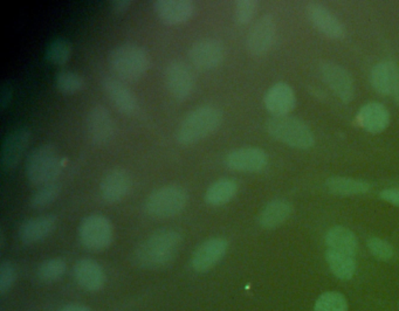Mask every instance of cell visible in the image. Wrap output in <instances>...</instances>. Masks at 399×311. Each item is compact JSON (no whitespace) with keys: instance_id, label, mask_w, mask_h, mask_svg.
<instances>
[{"instance_id":"6da1fadb","label":"cell","mask_w":399,"mask_h":311,"mask_svg":"<svg viewBox=\"0 0 399 311\" xmlns=\"http://www.w3.org/2000/svg\"><path fill=\"white\" fill-rule=\"evenodd\" d=\"M183 245V236L172 228H160L146 236L134 252L136 266L153 271L170 264Z\"/></svg>"},{"instance_id":"7a4b0ae2","label":"cell","mask_w":399,"mask_h":311,"mask_svg":"<svg viewBox=\"0 0 399 311\" xmlns=\"http://www.w3.org/2000/svg\"><path fill=\"white\" fill-rule=\"evenodd\" d=\"M223 112L216 105H202L193 109L181 121L176 132L177 142L181 145L200 143L220 128Z\"/></svg>"},{"instance_id":"3957f363","label":"cell","mask_w":399,"mask_h":311,"mask_svg":"<svg viewBox=\"0 0 399 311\" xmlns=\"http://www.w3.org/2000/svg\"><path fill=\"white\" fill-rule=\"evenodd\" d=\"M65 160L53 144H41L29 152L25 163V174L29 184L36 188L54 183L61 174Z\"/></svg>"},{"instance_id":"277c9868","label":"cell","mask_w":399,"mask_h":311,"mask_svg":"<svg viewBox=\"0 0 399 311\" xmlns=\"http://www.w3.org/2000/svg\"><path fill=\"white\" fill-rule=\"evenodd\" d=\"M108 62L110 68L119 77L136 81L148 73L151 66V58L141 46L123 44L110 51Z\"/></svg>"},{"instance_id":"5b68a950","label":"cell","mask_w":399,"mask_h":311,"mask_svg":"<svg viewBox=\"0 0 399 311\" xmlns=\"http://www.w3.org/2000/svg\"><path fill=\"white\" fill-rule=\"evenodd\" d=\"M189 203V195L179 185H165L150 195L144 204V211L155 219H170L181 214Z\"/></svg>"},{"instance_id":"8992f818","label":"cell","mask_w":399,"mask_h":311,"mask_svg":"<svg viewBox=\"0 0 399 311\" xmlns=\"http://www.w3.org/2000/svg\"><path fill=\"white\" fill-rule=\"evenodd\" d=\"M266 130L276 141L296 149H308L314 144V136L307 124L288 116L272 117L266 123Z\"/></svg>"},{"instance_id":"52a82bcc","label":"cell","mask_w":399,"mask_h":311,"mask_svg":"<svg viewBox=\"0 0 399 311\" xmlns=\"http://www.w3.org/2000/svg\"><path fill=\"white\" fill-rule=\"evenodd\" d=\"M79 240L82 247L91 252L107 250L114 240L113 224L102 214H91L81 221Z\"/></svg>"},{"instance_id":"ba28073f","label":"cell","mask_w":399,"mask_h":311,"mask_svg":"<svg viewBox=\"0 0 399 311\" xmlns=\"http://www.w3.org/2000/svg\"><path fill=\"white\" fill-rule=\"evenodd\" d=\"M165 84L169 93L178 101L189 100L196 87L193 69L181 60L171 61L165 68Z\"/></svg>"},{"instance_id":"9c48e42d","label":"cell","mask_w":399,"mask_h":311,"mask_svg":"<svg viewBox=\"0 0 399 311\" xmlns=\"http://www.w3.org/2000/svg\"><path fill=\"white\" fill-rule=\"evenodd\" d=\"M86 129L91 143L100 146L109 144L116 132L113 116L108 109L101 105H94L89 109L86 117Z\"/></svg>"},{"instance_id":"30bf717a","label":"cell","mask_w":399,"mask_h":311,"mask_svg":"<svg viewBox=\"0 0 399 311\" xmlns=\"http://www.w3.org/2000/svg\"><path fill=\"white\" fill-rule=\"evenodd\" d=\"M229 250V241L222 236L205 240L193 252L190 266L193 271L204 274L212 271L225 257Z\"/></svg>"},{"instance_id":"8fae6325","label":"cell","mask_w":399,"mask_h":311,"mask_svg":"<svg viewBox=\"0 0 399 311\" xmlns=\"http://www.w3.org/2000/svg\"><path fill=\"white\" fill-rule=\"evenodd\" d=\"M31 137V131L25 127L15 128L5 136L0 150V165L3 170L6 172L15 170L29 148Z\"/></svg>"},{"instance_id":"7c38bea8","label":"cell","mask_w":399,"mask_h":311,"mask_svg":"<svg viewBox=\"0 0 399 311\" xmlns=\"http://www.w3.org/2000/svg\"><path fill=\"white\" fill-rule=\"evenodd\" d=\"M225 56V46L216 39H200L193 43L189 50L190 61L200 70L218 68Z\"/></svg>"},{"instance_id":"4fadbf2b","label":"cell","mask_w":399,"mask_h":311,"mask_svg":"<svg viewBox=\"0 0 399 311\" xmlns=\"http://www.w3.org/2000/svg\"><path fill=\"white\" fill-rule=\"evenodd\" d=\"M226 167L238 172H260L269 164V157L262 149L239 148L229 151L224 160Z\"/></svg>"},{"instance_id":"5bb4252c","label":"cell","mask_w":399,"mask_h":311,"mask_svg":"<svg viewBox=\"0 0 399 311\" xmlns=\"http://www.w3.org/2000/svg\"><path fill=\"white\" fill-rule=\"evenodd\" d=\"M133 188L130 174L122 167H114L102 178L100 196L105 203L117 204L129 195Z\"/></svg>"},{"instance_id":"9a60e30c","label":"cell","mask_w":399,"mask_h":311,"mask_svg":"<svg viewBox=\"0 0 399 311\" xmlns=\"http://www.w3.org/2000/svg\"><path fill=\"white\" fill-rule=\"evenodd\" d=\"M323 81L343 102H350L355 95V86L350 74L341 66L323 62L319 67Z\"/></svg>"},{"instance_id":"2e32d148","label":"cell","mask_w":399,"mask_h":311,"mask_svg":"<svg viewBox=\"0 0 399 311\" xmlns=\"http://www.w3.org/2000/svg\"><path fill=\"white\" fill-rule=\"evenodd\" d=\"M153 10L164 24L177 26L193 18L196 6L191 0H156L153 1Z\"/></svg>"},{"instance_id":"e0dca14e","label":"cell","mask_w":399,"mask_h":311,"mask_svg":"<svg viewBox=\"0 0 399 311\" xmlns=\"http://www.w3.org/2000/svg\"><path fill=\"white\" fill-rule=\"evenodd\" d=\"M276 38V22L271 15H264L254 24L247 36V50L250 54L264 55L271 50Z\"/></svg>"},{"instance_id":"ac0fdd59","label":"cell","mask_w":399,"mask_h":311,"mask_svg":"<svg viewBox=\"0 0 399 311\" xmlns=\"http://www.w3.org/2000/svg\"><path fill=\"white\" fill-rule=\"evenodd\" d=\"M58 218L54 214H45L24 221L19 228V239L24 245H34L47 239L57 228Z\"/></svg>"},{"instance_id":"d6986e66","label":"cell","mask_w":399,"mask_h":311,"mask_svg":"<svg viewBox=\"0 0 399 311\" xmlns=\"http://www.w3.org/2000/svg\"><path fill=\"white\" fill-rule=\"evenodd\" d=\"M73 275L77 286L89 293H98L105 287V271L93 259H81L73 268Z\"/></svg>"},{"instance_id":"ffe728a7","label":"cell","mask_w":399,"mask_h":311,"mask_svg":"<svg viewBox=\"0 0 399 311\" xmlns=\"http://www.w3.org/2000/svg\"><path fill=\"white\" fill-rule=\"evenodd\" d=\"M102 88L119 112L128 116L134 115L137 112V98L123 82L114 77H105L102 81Z\"/></svg>"},{"instance_id":"44dd1931","label":"cell","mask_w":399,"mask_h":311,"mask_svg":"<svg viewBox=\"0 0 399 311\" xmlns=\"http://www.w3.org/2000/svg\"><path fill=\"white\" fill-rule=\"evenodd\" d=\"M371 82L379 94L392 95L399 103V74L393 62H381L375 66Z\"/></svg>"},{"instance_id":"7402d4cb","label":"cell","mask_w":399,"mask_h":311,"mask_svg":"<svg viewBox=\"0 0 399 311\" xmlns=\"http://www.w3.org/2000/svg\"><path fill=\"white\" fill-rule=\"evenodd\" d=\"M264 103L269 112L274 117H281L289 114L295 107V95L288 84H274L266 93Z\"/></svg>"},{"instance_id":"603a6c76","label":"cell","mask_w":399,"mask_h":311,"mask_svg":"<svg viewBox=\"0 0 399 311\" xmlns=\"http://www.w3.org/2000/svg\"><path fill=\"white\" fill-rule=\"evenodd\" d=\"M307 12L313 25L324 36H329L331 39H341L345 36V29L343 25L331 12L323 8L322 5L316 3L310 4L307 8Z\"/></svg>"},{"instance_id":"cb8c5ba5","label":"cell","mask_w":399,"mask_h":311,"mask_svg":"<svg viewBox=\"0 0 399 311\" xmlns=\"http://www.w3.org/2000/svg\"><path fill=\"white\" fill-rule=\"evenodd\" d=\"M239 190L238 183L232 178H222L213 181L205 192V203L210 206H224L234 199Z\"/></svg>"},{"instance_id":"d4e9b609","label":"cell","mask_w":399,"mask_h":311,"mask_svg":"<svg viewBox=\"0 0 399 311\" xmlns=\"http://www.w3.org/2000/svg\"><path fill=\"white\" fill-rule=\"evenodd\" d=\"M357 119H359L361 127L364 128L369 132L378 134L388 127L390 117L384 105L372 102V103L364 105L359 110Z\"/></svg>"},{"instance_id":"484cf974","label":"cell","mask_w":399,"mask_h":311,"mask_svg":"<svg viewBox=\"0 0 399 311\" xmlns=\"http://www.w3.org/2000/svg\"><path fill=\"white\" fill-rule=\"evenodd\" d=\"M292 205L286 200H273L267 204L259 215V225L265 229L279 227L290 217Z\"/></svg>"},{"instance_id":"4316f807","label":"cell","mask_w":399,"mask_h":311,"mask_svg":"<svg viewBox=\"0 0 399 311\" xmlns=\"http://www.w3.org/2000/svg\"><path fill=\"white\" fill-rule=\"evenodd\" d=\"M326 243L329 250H336L349 257L357 252V239L352 231L345 227H334L326 233Z\"/></svg>"},{"instance_id":"83f0119b","label":"cell","mask_w":399,"mask_h":311,"mask_svg":"<svg viewBox=\"0 0 399 311\" xmlns=\"http://www.w3.org/2000/svg\"><path fill=\"white\" fill-rule=\"evenodd\" d=\"M326 261L331 267V271L338 279H352L356 271L355 260L354 257H349L345 254L340 253L336 250H326Z\"/></svg>"},{"instance_id":"f1b7e54d","label":"cell","mask_w":399,"mask_h":311,"mask_svg":"<svg viewBox=\"0 0 399 311\" xmlns=\"http://www.w3.org/2000/svg\"><path fill=\"white\" fill-rule=\"evenodd\" d=\"M326 188L335 195L352 196L366 193L370 190V185L366 181H356L350 178L333 177L326 181Z\"/></svg>"},{"instance_id":"f546056e","label":"cell","mask_w":399,"mask_h":311,"mask_svg":"<svg viewBox=\"0 0 399 311\" xmlns=\"http://www.w3.org/2000/svg\"><path fill=\"white\" fill-rule=\"evenodd\" d=\"M55 88L61 94L74 95L84 91L86 82L82 76L77 72H73L69 69H62L57 73L54 79Z\"/></svg>"},{"instance_id":"4dcf8cb0","label":"cell","mask_w":399,"mask_h":311,"mask_svg":"<svg viewBox=\"0 0 399 311\" xmlns=\"http://www.w3.org/2000/svg\"><path fill=\"white\" fill-rule=\"evenodd\" d=\"M73 46L63 38H57L48 43L45 50V59L54 66H63L72 56Z\"/></svg>"},{"instance_id":"1f68e13d","label":"cell","mask_w":399,"mask_h":311,"mask_svg":"<svg viewBox=\"0 0 399 311\" xmlns=\"http://www.w3.org/2000/svg\"><path fill=\"white\" fill-rule=\"evenodd\" d=\"M67 271V264L60 257H52L44 261L38 268L36 275L41 282L54 283L61 280Z\"/></svg>"},{"instance_id":"d6a6232c","label":"cell","mask_w":399,"mask_h":311,"mask_svg":"<svg viewBox=\"0 0 399 311\" xmlns=\"http://www.w3.org/2000/svg\"><path fill=\"white\" fill-rule=\"evenodd\" d=\"M61 191V184L57 183V181L44 185L33 193L29 204L33 208H36V210L50 206L51 204L54 203L55 200L58 199Z\"/></svg>"},{"instance_id":"836d02e7","label":"cell","mask_w":399,"mask_h":311,"mask_svg":"<svg viewBox=\"0 0 399 311\" xmlns=\"http://www.w3.org/2000/svg\"><path fill=\"white\" fill-rule=\"evenodd\" d=\"M314 311H348V303L342 294L326 293L316 302Z\"/></svg>"},{"instance_id":"e575fe53","label":"cell","mask_w":399,"mask_h":311,"mask_svg":"<svg viewBox=\"0 0 399 311\" xmlns=\"http://www.w3.org/2000/svg\"><path fill=\"white\" fill-rule=\"evenodd\" d=\"M18 278L17 268L10 261L0 264V295H6L15 286Z\"/></svg>"},{"instance_id":"d590c367","label":"cell","mask_w":399,"mask_h":311,"mask_svg":"<svg viewBox=\"0 0 399 311\" xmlns=\"http://www.w3.org/2000/svg\"><path fill=\"white\" fill-rule=\"evenodd\" d=\"M258 8V3L254 0H239L236 3L234 19L239 25H246L253 19Z\"/></svg>"},{"instance_id":"8d00e7d4","label":"cell","mask_w":399,"mask_h":311,"mask_svg":"<svg viewBox=\"0 0 399 311\" xmlns=\"http://www.w3.org/2000/svg\"><path fill=\"white\" fill-rule=\"evenodd\" d=\"M368 247H369L372 255H375L377 259H381V260H390L393 257V248L390 243H386L384 240L372 238V239L369 240Z\"/></svg>"},{"instance_id":"74e56055","label":"cell","mask_w":399,"mask_h":311,"mask_svg":"<svg viewBox=\"0 0 399 311\" xmlns=\"http://www.w3.org/2000/svg\"><path fill=\"white\" fill-rule=\"evenodd\" d=\"M15 89L10 81H4L0 86V110L5 112L11 105Z\"/></svg>"},{"instance_id":"f35d334b","label":"cell","mask_w":399,"mask_h":311,"mask_svg":"<svg viewBox=\"0 0 399 311\" xmlns=\"http://www.w3.org/2000/svg\"><path fill=\"white\" fill-rule=\"evenodd\" d=\"M131 4L130 0H113L109 3V6L115 15H124L131 8Z\"/></svg>"},{"instance_id":"ab89813d","label":"cell","mask_w":399,"mask_h":311,"mask_svg":"<svg viewBox=\"0 0 399 311\" xmlns=\"http://www.w3.org/2000/svg\"><path fill=\"white\" fill-rule=\"evenodd\" d=\"M381 197L383 199L386 200L389 203L393 204L399 206V191L395 188H390V190H384L382 192Z\"/></svg>"},{"instance_id":"60d3db41","label":"cell","mask_w":399,"mask_h":311,"mask_svg":"<svg viewBox=\"0 0 399 311\" xmlns=\"http://www.w3.org/2000/svg\"><path fill=\"white\" fill-rule=\"evenodd\" d=\"M59 311H91L89 308L86 307L84 304L72 303L67 304L65 307H62Z\"/></svg>"}]
</instances>
